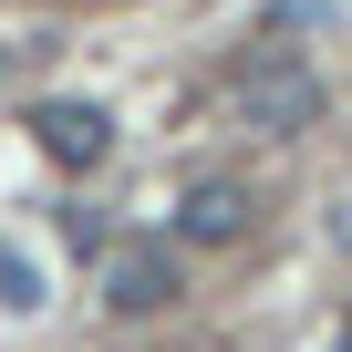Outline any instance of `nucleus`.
I'll return each instance as SVG.
<instances>
[{
  "label": "nucleus",
  "instance_id": "obj_3",
  "mask_svg": "<svg viewBox=\"0 0 352 352\" xmlns=\"http://www.w3.org/2000/svg\"><path fill=\"white\" fill-rule=\"evenodd\" d=\"M239 104H249V124L300 135V124H311V104H321V83H311V73H290V63H270V73H249V83H239Z\"/></svg>",
  "mask_w": 352,
  "mask_h": 352
},
{
  "label": "nucleus",
  "instance_id": "obj_4",
  "mask_svg": "<svg viewBox=\"0 0 352 352\" xmlns=\"http://www.w3.org/2000/svg\"><path fill=\"white\" fill-rule=\"evenodd\" d=\"M176 228H187L197 249H228V239L249 228V197H239V187H197L187 208H176Z\"/></svg>",
  "mask_w": 352,
  "mask_h": 352
},
{
  "label": "nucleus",
  "instance_id": "obj_5",
  "mask_svg": "<svg viewBox=\"0 0 352 352\" xmlns=\"http://www.w3.org/2000/svg\"><path fill=\"white\" fill-rule=\"evenodd\" d=\"M0 311H42V270H32V249H0Z\"/></svg>",
  "mask_w": 352,
  "mask_h": 352
},
{
  "label": "nucleus",
  "instance_id": "obj_2",
  "mask_svg": "<svg viewBox=\"0 0 352 352\" xmlns=\"http://www.w3.org/2000/svg\"><path fill=\"white\" fill-rule=\"evenodd\" d=\"M104 300H114V311H155V300H176V259H166L155 239H124V249L104 259Z\"/></svg>",
  "mask_w": 352,
  "mask_h": 352
},
{
  "label": "nucleus",
  "instance_id": "obj_7",
  "mask_svg": "<svg viewBox=\"0 0 352 352\" xmlns=\"http://www.w3.org/2000/svg\"><path fill=\"white\" fill-rule=\"evenodd\" d=\"M342 352H352V342H342Z\"/></svg>",
  "mask_w": 352,
  "mask_h": 352
},
{
  "label": "nucleus",
  "instance_id": "obj_1",
  "mask_svg": "<svg viewBox=\"0 0 352 352\" xmlns=\"http://www.w3.org/2000/svg\"><path fill=\"white\" fill-rule=\"evenodd\" d=\"M32 145H42L52 166H104V145H114V114H104V104H73V94H52V104H32Z\"/></svg>",
  "mask_w": 352,
  "mask_h": 352
},
{
  "label": "nucleus",
  "instance_id": "obj_6",
  "mask_svg": "<svg viewBox=\"0 0 352 352\" xmlns=\"http://www.w3.org/2000/svg\"><path fill=\"white\" fill-rule=\"evenodd\" d=\"M342 11V0H270V42H300V32H321Z\"/></svg>",
  "mask_w": 352,
  "mask_h": 352
}]
</instances>
